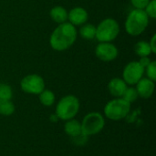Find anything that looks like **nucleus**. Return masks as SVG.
I'll return each instance as SVG.
<instances>
[{
	"instance_id": "obj_1",
	"label": "nucleus",
	"mask_w": 156,
	"mask_h": 156,
	"mask_svg": "<svg viewBox=\"0 0 156 156\" xmlns=\"http://www.w3.org/2000/svg\"><path fill=\"white\" fill-rule=\"evenodd\" d=\"M76 27L69 22L59 24L49 37L50 47L56 51H64L69 48L77 39Z\"/></svg>"
},
{
	"instance_id": "obj_2",
	"label": "nucleus",
	"mask_w": 156,
	"mask_h": 156,
	"mask_svg": "<svg viewBox=\"0 0 156 156\" xmlns=\"http://www.w3.org/2000/svg\"><path fill=\"white\" fill-rule=\"evenodd\" d=\"M149 25V17L141 9L132 10L125 20V30L126 32L133 37L141 35L145 31Z\"/></svg>"
},
{
	"instance_id": "obj_3",
	"label": "nucleus",
	"mask_w": 156,
	"mask_h": 156,
	"mask_svg": "<svg viewBox=\"0 0 156 156\" xmlns=\"http://www.w3.org/2000/svg\"><path fill=\"white\" fill-rule=\"evenodd\" d=\"M80 111V101L74 95H66L59 100L56 106L55 114L58 120L69 121L74 119Z\"/></svg>"
},
{
	"instance_id": "obj_4",
	"label": "nucleus",
	"mask_w": 156,
	"mask_h": 156,
	"mask_svg": "<svg viewBox=\"0 0 156 156\" xmlns=\"http://www.w3.org/2000/svg\"><path fill=\"white\" fill-rule=\"evenodd\" d=\"M131 104L122 98H116L109 102L104 107L105 117L112 121H121L124 119L130 112Z\"/></svg>"
},
{
	"instance_id": "obj_5",
	"label": "nucleus",
	"mask_w": 156,
	"mask_h": 156,
	"mask_svg": "<svg viewBox=\"0 0 156 156\" xmlns=\"http://www.w3.org/2000/svg\"><path fill=\"white\" fill-rule=\"evenodd\" d=\"M120 34V26L113 18H105L96 27V37L100 42H112Z\"/></svg>"
},
{
	"instance_id": "obj_6",
	"label": "nucleus",
	"mask_w": 156,
	"mask_h": 156,
	"mask_svg": "<svg viewBox=\"0 0 156 156\" xmlns=\"http://www.w3.org/2000/svg\"><path fill=\"white\" fill-rule=\"evenodd\" d=\"M80 124L81 132L87 136H92L98 134L103 130L105 120L101 113L92 112L84 116Z\"/></svg>"
},
{
	"instance_id": "obj_7",
	"label": "nucleus",
	"mask_w": 156,
	"mask_h": 156,
	"mask_svg": "<svg viewBox=\"0 0 156 156\" xmlns=\"http://www.w3.org/2000/svg\"><path fill=\"white\" fill-rule=\"evenodd\" d=\"M20 88L26 93L38 95L45 90V80L37 74H29L21 80Z\"/></svg>"
},
{
	"instance_id": "obj_8",
	"label": "nucleus",
	"mask_w": 156,
	"mask_h": 156,
	"mask_svg": "<svg viewBox=\"0 0 156 156\" xmlns=\"http://www.w3.org/2000/svg\"><path fill=\"white\" fill-rule=\"evenodd\" d=\"M144 74V68L138 61L129 62L123 69L122 80L127 85H135Z\"/></svg>"
},
{
	"instance_id": "obj_9",
	"label": "nucleus",
	"mask_w": 156,
	"mask_h": 156,
	"mask_svg": "<svg viewBox=\"0 0 156 156\" xmlns=\"http://www.w3.org/2000/svg\"><path fill=\"white\" fill-rule=\"evenodd\" d=\"M119 51L115 45L112 42H100L95 48L96 57L104 62H110L118 57Z\"/></svg>"
},
{
	"instance_id": "obj_10",
	"label": "nucleus",
	"mask_w": 156,
	"mask_h": 156,
	"mask_svg": "<svg viewBox=\"0 0 156 156\" xmlns=\"http://www.w3.org/2000/svg\"><path fill=\"white\" fill-rule=\"evenodd\" d=\"M89 19V14L87 10L81 6L73 7L69 12H68V20L74 27L82 26L86 24Z\"/></svg>"
},
{
	"instance_id": "obj_11",
	"label": "nucleus",
	"mask_w": 156,
	"mask_h": 156,
	"mask_svg": "<svg viewBox=\"0 0 156 156\" xmlns=\"http://www.w3.org/2000/svg\"><path fill=\"white\" fill-rule=\"evenodd\" d=\"M136 90L138 96L143 99H149L154 91V81L151 80L148 78H142L136 84Z\"/></svg>"
},
{
	"instance_id": "obj_12",
	"label": "nucleus",
	"mask_w": 156,
	"mask_h": 156,
	"mask_svg": "<svg viewBox=\"0 0 156 156\" xmlns=\"http://www.w3.org/2000/svg\"><path fill=\"white\" fill-rule=\"evenodd\" d=\"M126 89L127 84L122 79L120 78L112 79L108 84V90L110 94L115 98H122Z\"/></svg>"
},
{
	"instance_id": "obj_13",
	"label": "nucleus",
	"mask_w": 156,
	"mask_h": 156,
	"mask_svg": "<svg viewBox=\"0 0 156 156\" xmlns=\"http://www.w3.org/2000/svg\"><path fill=\"white\" fill-rule=\"evenodd\" d=\"M49 16L51 19L58 25L65 23L68 20V11L61 5H56L52 7L49 12Z\"/></svg>"
},
{
	"instance_id": "obj_14",
	"label": "nucleus",
	"mask_w": 156,
	"mask_h": 156,
	"mask_svg": "<svg viewBox=\"0 0 156 156\" xmlns=\"http://www.w3.org/2000/svg\"><path fill=\"white\" fill-rule=\"evenodd\" d=\"M64 131L66 134L69 135L70 138L75 137L82 133L81 124L79 121L75 119H70L69 121H66V123L64 125Z\"/></svg>"
},
{
	"instance_id": "obj_15",
	"label": "nucleus",
	"mask_w": 156,
	"mask_h": 156,
	"mask_svg": "<svg viewBox=\"0 0 156 156\" xmlns=\"http://www.w3.org/2000/svg\"><path fill=\"white\" fill-rule=\"evenodd\" d=\"M80 35L87 40L94 39L96 37V27L92 24H84L80 29Z\"/></svg>"
},
{
	"instance_id": "obj_16",
	"label": "nucleus",
	"mask_w": 156,
	"mask_h": 156,
	"mask_svg": "<svg viewBox=\"0 0 156 156\" xmlns=\"http://www.w3.org/2000/svg\"><path fill=\"white\" fill-rule=\"evenodd\" d=\"M134 51L137 56L141 57H149L152 54L151 48L149 46V42L147 41H138L134 46Z\"/></svg>"
},
{
	"instance_id": "obj_17",
	"label": "nucleus",
	"mask_w": 156,
	"mask_h": 156,
	"mask_svg": "<svg viewBox=\"0 0 156 156\" xmlns=\"http://www.w3.org/2000/svg\"><path fill=\"white\" fill-rule=\"evenodd\" d=\"M39 96V101L42 105L46 107H50L55 102V94L50 90H44L42 92L38 94Z\"/></svg>"
},
{
	"instance_id": "obj_18",
	"label": "nucleus",
	"mask_w": 156,
	"mask_h": 156,
	"mask_svg": "<svg viewBox=\"0 0 156 156\" xmlns=\"http://www.w3.org/2000/svg\"><path fill=\"white\" fill-rule=\"evenodd\" d=\"M15 112V105L11 101H0V114L4 116H10Z\"/></svg>"
},
{
	"instance_id": "obj_19",
	"label": "nucleus",
	"mask_w": 156,
	"mask_h": 156,
	"mask_svg": "<svg viewBox=\"0 0 156 156\" xmlns=\"http://www.w3.org/2000/svg\"><path fill=\"white\" fill-rule=\"evenodd\" d=\"M13 96L12 88L5 83L0 84V101H10Z\"/></svg>"
},
{
	"instance_id": "obj_20",
	"label": "nucleus",
	"mask_w": 156,
	"mask_h": 156,
	"mask_svg": "<svg viewBox=\"0 0 156 156\" xmlns=\"http://www.w3.org/2000/svg\"><path fill=\"white\" fill-rule=\"evenodd\" d=\"M138 93L135 88L133 87H127V89L125 90L123 95H122V99L125 100L127 102H129L130 104H132L133 102H134L137 99H138Z\"/></svg>"
},
{
	"instance_id": "obj_21",
	"label": "nucleus",
	"mask_w": 156,
	"mask_h": 156,
	"mask_svg": "<svg viewBox=\"0 0 156 156\" xmlns=\"http://www.w3.org/2000/svg\"><path fill=\"white\" fill-rule=\"evenodd\" d=\"M144 73L147 78L153 81L156 80V61H151V63L144 69Z\"/></svg>"
},
{
	"instance_id": "obj_22",
	"label": "nucleus",
	"mask_w": 156,
	"mask_h": 156,
	"mask_svg": "<svg viewBox=\"0 0 156 156\" xmlns=\"http://www.w3.org/2000/svg\"><path fill=\"white\" fill-rule=\"evenodd\" d=\"M144 12L148 16L149 18L156 17V0H151L149 4L144 8Z\"/></svg>"
},
{
	"instance_id": "obj_23",
	"label": "nucleus",
	"mask_w": 156,
	"mask_h": 156,
	"mask_svg": "<svg viewBox=\"0 0 156 156\" xmlns=\"http://www.w3.org/2000/svg\"><path fill=\"white\" fill-rule=\"evenodd\" d=\"M150 1L151 0H131V3L135 9L144 10V8L146 7V5L149 4Z\"/></svg>"
},
{
	"instance_id": "obj_24",
	"label": "nucleus",
	"mask_w": 156,
	"mask_h": 156,
	"mask_svg": "<svg viewBox=\"0 0 156 156\" xmlns=\"http://www.w3.org/2000/svg\"><path fill=\"white\" fill-rule=\"evenodd\" d=\"M88 137H89V136H87V135H85L83 133H81L80 134H79V135H77V136H75V137H72L71 140H72L76 144H78V145H83V144H86V142H87V140H88Z\"/></svg>"
},
{
	"instance_id": "obj_25",
	"label": "nucleus",
	"mask_w": 156,
	"mask_h": 156,
	"mask_svg": "<svg viewBox=\"0 0 156 156\" xmlns=\"http://www.w3.org/2000/svg\"><path fill=\"white\" fill-rule=\"evenodd\" d=\"M151 58H149V57H141L140 58V59H139V63L141 64V66H143L144 69L151 63Z\"/></svg>"
},
{
	"instance_id": "obj_26",
	"label": "nucleus",
	"mask_w": 156,
	"mask_h": 156,
	"mask_svg": "<svg viewBox=\"0 0 156 156\" xmlns=\"http://www.w3.org/2000/svg\"><path fill=\"white\" fill-rule=\"evenodd\" d=\"M149 46L151 48V50H152V53H156V35L154 34L151 40L149 41Z\"/></svg>"
},
{
	"instance_id": "obj_27",
	"label": "nucleus",
	"mask_w": 156,
	"mask_h": 156,
	"mask_svg": "<svg viewBox=\"0 0 156 156\" xmlns=\"http://www.w3.org/2000/svg\"><path fill=\"white\" fill-rule=\"evenodd\" d=\"M50 121H51V122H56L57 121H58V116L55 114V116H54V115H52V116L50 117Z\"/></svg>"
}]
</instances>
